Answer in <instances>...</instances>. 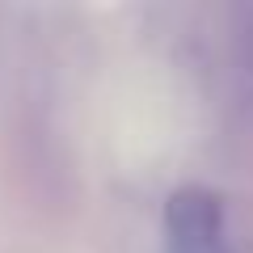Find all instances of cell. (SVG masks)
Instances as JSON below:
<instances>
[{
    "label": "cell",
    "mask_w": 253,
    "mask_h": 253,
    "mask_svg": "<svg viewBox=\"0 0 253 253\" xmlns=\"http://www.w3.org/2000/svg\"><path fill=\"white\" fill-rule=\"evenodd\" d=\"M165 253H245L232 241L219 194L203 186L177 190L165 207Z\"/></svg>",
    "instance_id": "6da1fadb"
}]
</instances>
